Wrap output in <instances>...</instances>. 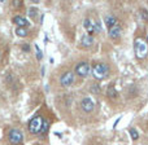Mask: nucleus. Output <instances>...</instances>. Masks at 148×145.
Returning <instances> with one entry per match:
<instances>
[{"label":"nucleus","mask_w":148,"mask_h":145,"mask_svg":"<svg viewBox=\"0 0 148 145\" xmlns=\"http://www.w3.org/2000/svg\"><path fill=\"white\" fill-rule=\"evenodd\" d=\"M35 51H36V57H38V60H42V57H43V54H42L40 49L38 48V46L35 47Z\"/></svg>","instance_id":"21"},{"label":"nucleus","mask_w":148,"mask_h":145,"mask_svg":"<svg viewBox=\"0 0 148 145\" xmlns=\"http://www.w3.org/2000/svg\"><path fill=\"white\" fill-rule=\"evenodd\" d=\"M140 17L143 18L146 22H148V12H147L146 9H142V10H140Z\"/></svg>","instance_id":"18"},{"label":"nucleus","mask_w":148,"mask_h":145,"mask_svg":"<svg viewBox=\"0 0 148 145\" xmlns=\"http://www.w3.org/2000/svg\"><path fill=\"white\" fill-rule=\"evenodd\" d=\"M81 43H82V46H83V47H90V46H92V43H94V38L91 36V34L83 35V36H82Z\"/></svg>","instance_id":"9"},{"label":"nucleus","mask_w":148,"mask_h":145,"mask_svg":"<svg viewBox=\"0 0 148 145\" xmlns=\"http://www.w3.org/2000/svg\"><path fill=\"white\" fill-rule=\"evenodd\" d=\"M121 36V27L120 26H113V27L109 29V38L113 39V40H117Z\"/></svg>","instance_id":"8"},{"label":"nucleus","mask_w":148,"mask_h":145,"mask_svg":"<svg viewBox=\"0 0 148 145\" xmlns=\"http://www.w3.org/2000/svg\"><path fill=\"white\" fill-rule=\"evenodd\" d=\"M83 27H84V30H87V33H88V34L95 33V30H94V22H92L91 20H88V18H86V20L83 21Z\"/></svg>","instance_id":"11"},{"label":"nucleus","mask_w":148,"mask_h":145,"mask_svg":"<svg viewBox=\"0 0 148 145\" xmlns=\"http://www.w3.org/2000/svg\"><path fill=\"white\" fill-rule=\"evenodd\" d=\"M0 1H4V0H0Z\"/></svg>","instance_id":"24"},{"label":"nucleus","mask_w":148,"mask_h":145,"mask_svg":"<svg viewBox=\"0 0 148 145\" xmlns=\"http://www.w3.org/2000/svg\"><path fill=\"white\" fill-rule=\"evenodd\" d=\"M130 135H131V139H133V140H138L139 139L138 131H136L135 128H130Z\"/></svg>","instance_id":"15"},{"label":"nucleus","mask_w":148,"mask_h":145,"mask_svg":"<svg viewBox=\"0 0 148 145\" xmlns=\"http://www.w3.org/2000/svg\"><path fill=\"white\" fill-rule=\"evenodd\" d=\"M94 30H95V33H100V31H101V27H100L99 23L94 22Z\"/></svg>","instance_id":"20"},{"label":"nucleus","mask_w":148,"mask_h":145,"mask_svg":"<svg viewBox=\"0 0 148 145\" xmlns=\"http://www.w3.org/2000/svg\"><path fill=\"white\" fill-rule=\"evenodd\" d=\"M42 125H43V118H42L40 115H36V117L33 118V119L30 120V123H29V131H30L31 133L40 132Z\"/></svg>","instance_id":"3"},{"label":"nucleus","mask_w":148,"mask_h":145,"mask_svg":"<svg viewBox=\"0 0 148 145\" xmlns=\"http://www.w3.org/2000/svg\"><path fill=\"white\" fill-rule=\"evenodd\" d=\"M8 139H9V143H12V144H20V143H22L23 136L21 131L12 128L9 131V133H8Z\"/></svg>","instance_id":"4"},{"label":"nucleus","mask_w":148,"mask_h":145,"mask_svg":"<svg viewBox=\"0 0 148 145\" xmlns=\"http://www.w3.org/2000/svg\"><path fill=\"white\" fill-rule=\"evenodd\" d=\"M90 70H91V67H90L88 62H81V64H78L75 66V73L78 74L79 76H82V78L88 75Z\"/></svg>","instance_id":"6"},{"label":"nucleus","mask_w":148,"mask_h":145,"mask_svg":"<svg viewBox=\"0 0 148 145\" xmlns=\"http://www.w3.org/2000/svg\"><path fill=\"white\" fill-rule=\"evenodd\" d=\"M13 22H14L17 26H23V27L29 26V21L26 20V18L21 17V16H16V17L13 18Z\"/></svg>","instance_id":"10"},{"label":"nucleus","mask_w":148,"mask_h":145,"mask_svg":"<svg viewBox=\"0 0 148 145\" xmlns=\"http://www.w3.org/2000/svg\"><path fill=\"white\" fill-rule=\"evenodd\" d=\"M48 120H43V125H42V128H40V132H47V130H48Z\"/></svg>","instance_id":"16"},{"label":"nucleus","mask_w":148,"mask_h":145,"mask_svg":"<svg viewBox=\"0 0 148 145\" xmlns=\"http://www.w3.org/2000/svg\"><path fill=\"white\" fill-rule=\"evenodd\" d=\"M16 35L21 36V38H23V36L27 35V30H26L23 26H18L17 29H16Z\"/></svg>","instance_id":"13"},{"label":"nucleus","mask_w":148,"mask_h":145,"mask_svg":"<svg viewBox=\"0 0 148 145\" xmlns=\"http://www.w3.org/2000/svg\"><path fill=\"white\" fill-rule=\"evenodd\" d=\"M107 93H108V96L112 97V99L117 97V91L114 89V87H113V86H110L109 88H108V92H107Z\"/></svg>","instance_id":"14"},{"label":"nucleus","mask_w":148,"mask_h":145,"mask_svg":"<svg viewBox=\"0 0 148 145\" xmlns=\"http://www.w3.org/2000/svg\"><path fill=\"white\" fill-rule=\"evenodd\" d=\"M81 106H82V109H83V112L91 113L92 110H94V108H95V104H94V101H92L90 97H84V99L82 100V102H81Z\"/></svg>","instance_id":"7"},{"label":"nucleus","mask_w":148,"mask_h":145,"mask_svg":"<svg viewBox=\"0 0 148 145\" xmlns=\"http://www.w3.org/2000/svg\"><path fill=\"white\" fill-rule=\"evenodd\" d=\"M22 49L25 52H29L30 51V46H29V44H25V46H22Z\"/></svg>","instance_id":"22"},{"label":"nucleus","mask_w":148,"mask_h":145,"mask_svg":"<svg viewBox=\"0 0 148 145\" xmlns=\"http://www.w3.org/2000/svg\"><path fill=\"white\" fill-rule=\"evenodd\" d=\"M105 23H107L108 29H110L114 25H117V18H116L114 16H107V17H105Z\"/></svg>","instance_id":"12"},{"label":"nucleus","mask_w":148,"mask_h":145,"mask_svg":"<svg viewBox=\"0 0 148 145\" xmlns=\"http://www.w3.org/2000/svg\"><path fill=\"white\" fill-rule=\"evenodd\" d=\"M60 83L62 87H70L74 83V73L73 71H66L61 75L60 78Z\"/></svg>","instance_id":"5"},{"label":"nucleus","mask_w":148,"mask_h":145,"mask_svg":"<svg viewBox=\"0 0 148 145\" xmlns=\"http://www.w3.org/2000/svg\"><path fill=\"white\" fill-rule=\"evenodd\" d=\"M108 73H109V67L105 64H96L92 67V74H94V76L96 79H99V80L104 79L105 76L108 75Z\"/></svg>","instance_id":"2"},{"label":"nucleus","mask_w":148,"mask_h":145,"mask_svg":"<svg viewBox=\"0 0 148 145\" xmlns=\"http://www.w3.org/2000/svg\"><path fill=\"white\" fill-rule=\"evenodd\" d=\"M31 1H33V3H38L39 0H31Z\"/></svg>","instance_id":"23"},{"label":"nucleus","mask_w":148,"mask_h":145,"mask_svg":"<svg viewBox=\"0 0 148 145\" xmlns=\"http://www.w3.org/2000/svg\"><path fill=\"white\" fill-rule=\"evenodd\" d=\"M21 4H22V3H21V0H13V1H12V5H13V7H16V8H20Z\"/></svg>","instance_id":"19"},{"label":"nucleus","mask_w":148,"mask_h":145,"mask_svg":"<svg viewBox=\"0 0 148 145\" xmlns=\"http://www.w3.org/2000/svg\"><path fill=\"white\" fill-rule=\"evenodd\" d=\"M38 14V9L36 8H30L29 9V17H35Z\"/></svg>","instance_id":"17"},{"label":"nucleus","mask_w":148,"mask_h":145,"mask_svg":"<svg viewBox=\"0 0 148 145\" xmlns=\"http://www.w3.org/2000/svg\"><path fill=\"white\" fill-rule=\"evenodd\" d=\"M134 51H135V54H136L138 59H144L148 53L147 43L140 38L135 39V42H134Z\"/></svg>","instance_id":"1"}]
</instances>
